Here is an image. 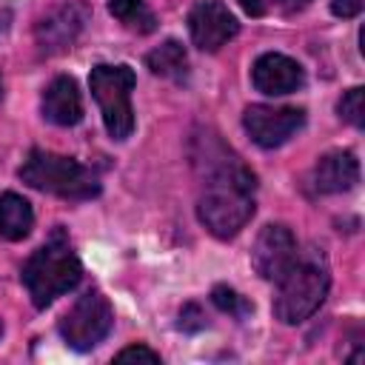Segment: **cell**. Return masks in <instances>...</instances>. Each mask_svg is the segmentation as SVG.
Instances as JSON below:
<instances>
[{
    "label": "cell",
    "mask_w": 365,
    "mask_h": 365,
    "mask_svg": "<svg viewBox=\"0 0 365 365\" xmlns=\"http://www.w3.org/2000/svg\"><path fill=\"white\" fill-rule=\"evenodd\" d=\"M205 188L197 200L200 222L220 240L237 237L254 217V174L228 151L214 157L205 148Z\"/></svg>",
    "instance_id": "6da1fadb"
},
{
    "label": "cell",
    "mask_w": 365,
    "mask_h": 365,
    "mask_svg": "<svg viewBox=\"0 0 365 365\" xmlns=\"http://www.w3.org/2000/svg\"><path fill=\"white\" fill-rule=\"evenodd\" d=\"M331 274L319 251H299L297 262L277 279L274 317L285 325L305 322L325 299Z\"/></svg>",
    "instance_id": "7a4b0ae2"
},
{
    "label": "cell",
    "mask_w": 365,
    "mask_h": 365,
    "mask_svg": "<svg viewBox=\"0 0 365 365\" xmlns=\"http://www.w3.org/2000/svg\"><path fill=\"white\" fill-rule=\"evenodd\" d=\"M23 285L31 297V302L37 308L51 305L57 297H63L66 291H71L80 277H83V265L77 259V254L71 251L68 240L63 231H54L51 240H46L23 265Z\"/></svg>",
    "instance_id": "3957f363"
},
{
    "label": "cell",
    "mask_w": 365,
    "mask_h": 365,
    "mask_svg": "<svg viewBox=\"0 0 365 365\" xmlns=\"http://www.w3.org/2000/svg\"><path fill=\"white\" fill-rule=\"evenodd\" d=\"M20 180L37 191H48L63 200H91L100 194V180L91 168L71 157L43 148L29 151V157L20 165Z\"/></svg>",
    "instance_id": "277c9868"
},
{
    "label": "cell",
    "mask_w": 365,
    "mask_h": 365,
    "mask_svg": "<svg viewBox=\"0 0 365 365\" xmlns=\"http://www.w3.org/2000/svg\"><path fill=\"white\" fill-rule=\"evenodd\" d=\"M134 71L128 66H94L88 74L91 94L103 111V123L111 140H125L134 131V108H131V91H134Z\"/></svg>",
    "instance_id": "5b68a950"
},
{
    "label": "cell",
    "mask_w": 365,
    "mask_h": 365,
    "mask_svg": "<svg viewBox=\"0 0 365 365\" xmlns=\"http://www.w3.org/2000/svg\"><path fill=\"white\" fill-rule=\"evenodd\" d=\"M114 325V311L100 291H86L60 319V336L74 351H91L100 345Z\"/></svg>",
    "instance_id": "8992f818"
},
{
    "label": "cell",
    "mask_w": 365,
    "mask_h": 365,
    "mask_svg": "<svg viewBox=\"0 0 365 365\" xmlns=\"http://www.w3.org/2000/svg\"><path fill=\"white\" fill-rule=\"evenodd\" d=\"M305 123V111L297 106H248L242 114V125L251 134V140L262 148H277L288 143Z\"/></svg>",
    "instance_id": "52a82bcc"
},
{
    "label": "cell",
    "mask_w": 365,
    "mask_h": 365,
    "mask_svg": "<svg viewBox=\"0 0 365 365\" xmlns=\"http://www.w3.org/2000/svg\"><path fill=\"white\" fill-rule=\"evenodd\" d=\"M297 257H299L297 237L291 234V228H285L279 222L265 225L257 234L254 248H251V265L268 282H277L297 262Z\"/></svg>",
    "instance_id": "ba28073f"
},
{
    "label": "cell",
    "mask_w": 365,
    "mask_h": 365,
    "mask_svg": "<svg viewBox=\"0 0 365 365\" xmlns=\"http://www.w3.org/2000/svg\"><path fill=\"white\" fill-rule=\"evenodd\" d=\"M188 31H191V40H194L197 48H202V51H220L240 31V23L228 11L225 3H220V0H202L188 14Z\"/></svg>",
    "instance_id": "9c48e42d"
},
{
    "label": "cell",
    "mask_w": 365,
    "mask_h": 365,
    "mask_svg": "<svg viewBox=\"0 0 365 365\" xmlns=\"http://www.w3.org/2000/svg\"><path fill=\"white\" fill-rule=\"evenodd\" d=\"M86 17H88L86 3H63L54 11H48L34 26V40H37L40 51H46V54L66 51L77 40V34L83 31Z\"/></svg>",
    "instance_id": "30bf717a"
},
{
    "label": "cell",
    "mask_w": 365,
    "mask_h": 365,
    "mask_svg": "<svg viewBox=\"0 0 365 365\" xmlns=\"http://www.w3.org/2000/svg\"><path fill=\"white\" fill-rule=\"evenodd\" d=\"M251 80H254L257 91H262L268 97H279V94H291L297 88H302L305 71L294 57L268 51V54L257 57V63L251 68Z\"/></svg>",
    "instance_id": "8fae6325"
},
{
    "label": "cell",
    "mask_w": 365,
    "mask_h": 365,
    "mask_svg": "<svg viewBox=\"0 0 365 365\" xmlns=\"http://www.w3.org/2000/svg\"><path fill=\"white\" fill-rule=\"evenodd\" d=\"M359 180V163L351 151H328L317 160L311 171V185L317 194H342L351 191Z\"/></svg>",
    "instance_id": "7c38bea8"
},
{
    "label": "cell",
    "mask_w": 365,
    "mask_h": 365,
    "mask_svg": "<svg viewBox=\"0 0 365 365\" xmlns=\"http://www.w3.org/2000/svg\"><path fill=\"white\" fill-rule=\"evenodd\" d=\"M40 108H43V117L54 125H77L83 117V100L77 91V83L66 74L54 77L43 91Z\"/></svg>",
    "instance_id": "4fadbf2b"
},
{
    "label": "cell",
    "mask_w": 365,
    "mask_h": 365,
    "mask_svg": "<svg viewBox=\"0 0 365 365\" xmlns=\"http://www.w3.org/2000/svg\"><path fill=\"white\" fill-rule=\"evenodd\" d=\"M31 225H34V211H31L29 200L14 191L0 194V237L3 240L14 242V240L29 237Z\"/></svg>",
    "instance_id": "5bb4252c"
},
{
    "label": "cell",
    "mask_w": 365,
    "mask_h": 365,
    "mask_svg": "<svg viewBox=\"0 0 365 365\" xmlns=\"http://www.w3.org/2000/svg\"><path fill=\"white\" fill-rule=\"evenodd\" d=\"M145 63L154 74L168 77V80H182L188 74V54H185L182 43H177V40H165L163 46L148 51Z\"/></svg>",
    "instance_id": "9a60e30c"
},
{
    "label": "cell",
    "mask_w": 365,
    "mask_h": 365,
    "mask_svg": "<svg viewBox=\"0 0 365 365\" xmlns=\"http://www.w3.org/2000/svg\"><path fill=\"white\" fill-rule=\"evenodd\" d=\"M108 11L137 34H151L157 29V17L145 0H108Z\"/></svg>",
    "instance_id": "2e32d148"
},
{
    "label": "cell",
    "mask_w": 365,
    "mask_h": 365,
    "mask_svg": "<svg viewBox=\"0 0 365 365\" xmlns=\"http://www.w3.org/2000/svg\"><path fill=\"white\" fill-rule=\"evenodd\" d=\"M211 302H214L220 311H225V314H231V317H237V319H245V317L254 311V305H251L245 297H240L234 288H228V285H217V288L211 291Z\"/></svg>",
    "instance_id": "e0dca14e"
},
{
    "label": "cell",
    "mask_w": 365,
    "mask_h": 365,
    "mask_svg": "<svg viewBox=\"0 0 365 365\" xmlns=\"http://www.w3.org/2000/svg\"><path fill=\"white\" fill-rule=\"evenodd\" d=\"M336 111H339L342 120H348L351 125L362 128L365 125V91L359 86L351 88V91H345L342 100H339V106H336Z\"/></svg>",
    "instance_id": "ac0fdd59"
},
{
    "label": "cell",
    "mask_w": 365,
    "mask_h": 365,
    "mask_svg": "<svg viewBox=\"0 0 365 365\" xmlns=\"http://www.w3.org/2000/svg\"><path fill=\"white\" fill-rule=\"evenodd\" d=\"M114 359H117V362H148V365H157V362H160V354H154V351L145 348V345H128V348H123Z\"/></svg>",
    "instance_id": "d6986e66"
},
{
    "label": "cell",
    "mask_w": 365,
    "mask_h": 365,
    "mask_svg": "<svg viewBox=\"0 0 365 365\" xmlns=\"http://www.w3.org/2000/svg\"><path fill=\"white\" fill-rule=\"evenodd\" d=\"M177 325H180L182 331H202V328H205V314L200 311L197 302H188V305H182Z\"/></svg>",
    "instance_id": "ffe728a7"
},
{
    "label": "cell",
    "mask_w": 365,
    "mask_h": 365,
    "mask_svg": "<svg viewBox=\"0 0 365 365\" xmlns=\"http://www.w3.org/2000/svg\"><path fill=\"white\" fill-rule=\"evenodd\" d=\"M365 9V0H331V11L336 17H356L359 11Z\"/></svg>",
    "instance_id": "44dd1931"
},
{
    "label": "cell",
    "mask_w": 365,
    "mask_h": 365,
    "mask_svg": "<svg viewBox=\"0 0 365 365\" xmlns=\"http://www.w3.org/2000/svg\"><path fill=\"white\" fill-rule=\"evenodd\" d=\"M242 6V11H248L251 17H262L268 11V0H237Z\"/></svg>",
    "instance_id": "7402d4cb"
},
{
    "label": "cell",
    "mask_w": 365,
    "mask_h": 365,
    "mask_svg": "<svg viewBox=\"0 0 365 365\" xmlns=\"http://www.w3.org/2000/svg\"><path fill=\"white\" fill-rule=\"evenodd\" d=\"M311 0H277V6L282 9V11H299V9H305Z\"/></svg>",
    "instance_id": "603a6c76"
}]
</instances>
